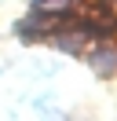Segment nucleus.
Listing matches in <instances>:
<instances>
[{
    "label": "nucleus",
    "instance_id": "1",
    "mask_svg": "<svg viewBox=\"0 0 117 121\" xmlns=\"http://www.w3.org/2000/svg\"><path fill=\"white\" fill-rule=\"evenodd\" d=\"M88 62H92V70H95L99 77H110V73L117 70V48H113V44H99L92 55H88Z\"/></svg>",
    "mask_w": 117,
    "mask_h": 121
},
{
    "label": "nucleus",
    "instance_id": "2",
    "mask_svg": "<svg viewBox=\"0 0 117 121\" xmlns=\"http://www.w3.org/2000/svg\"><path fill=\"white\" fill-rule=\"evenodd\" d=\"M73 4L77 0H33V11H44V15H73Z\"/></svg>",
    "mask_w": 117,
    "mask_h": 121
}]
</instances>
